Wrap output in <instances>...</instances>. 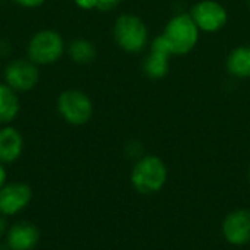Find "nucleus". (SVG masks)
I'll list each match as a JSON object with an SVG mask.
<instances>
[{
  "label": "nucleus",
  "instance_id": "17",
  "mask_svg": "<svg viewBox=\"0 0 250 250\" xmlns=\"http://www.w3.org/2000/svg\"><path fill=\"white\" fill-rule=\"evenodd\" d=\"M123 0H98L97 9L100 12H111L122 4Z\"/></svg>",
  "mask_w": 250,
  "mask_h": 250
},
{
  "label": "nucleus",
  "instance_id": "10",
  "mask_svg": "<svg viewBox=\"0 0 250 250\" xmlns=\"http://www.w3.org/2000/svg\"><path fill=\"white\" fill-rule=\"evenodd\" d=\"M223 236L233 246H243L250 242V211L237 209L223 221Z\"/></svg>",
  "mask_w": 250,
  "mask_h": 250
},
{
  "label": "nucleus",
  "instance_id": "23",
  "mask_svg": "<svg viewBox=\"0 0 250 250\" xmlns=\"http://www.w3.org/2000/svg\"><path fill=\"white\" fill-rule=\"evenodd\" d=\"M246 3H248V7L250 9V0H246Z\"/></svg>",
  "mask_w": 250,
  "mask_h": 250
},
{
  "label": "nucleus",
  "instance_id": "21",
  "mask_svg": "<svg viewBox=\"0 0 250 250\" xmlns=\"http://www.w3.org/2000/svg\"><path fill=\"white\" fill-rule=\"evenodd\" d=\"M6 177H7V174H6V170H4V167H3V164L0 163V189L6 185Z\"/></svg>",
  "mask_w": 250,
  "mask_h": 250
},
{
  "label": "nucleus",
  "instance_id": "1",
  "mask_svg": "<svg viewBox=\"0 0 250 250\" xmlns=\"http://www.w3.org/2000/svg\"><path fill=\"white\" fill-rule=\"evenodd\" d=\"M161 35L173 56H188L196 48L201 31L189 12H179L166 22Z\"/></svg>",
  "mask_w": 250,
  "mask_h": 250
},
{
  "label": "nucleus",
  "instance_id": "16",
  "mask_svg": "<svg viewBox=\"0 0 250 250\" xmlns=\"http://www.w3.org/2000/svg\"><path fill=\"white\" fill-rule=\"evenodd\" d=\"M125 154H126L129 158L138 161L139 158L144 157V145H142L139 141H136V139H130V141L125 145Z\"/></svg>",
  "mask_w": 250,
  "mask_h": 250
},
{
  "label": "nucleus",
  "instance_id": "8",
  "mask_svg": "<svg viewBox=\"0 0 250 250\" xmlns=\"http://www.w3.org/2000/svg\"><path fill=\"white\" fill-rule=\"evenodd\" d=\"M40 81L38 64L26 59H13L4 69V82L16 92L31 91Z\"/></svg>",
  "mask_w": 250,
  "mask_h": 250
},
{
  "label": "nucleus",
  "instance_id": "14",
  "mask_svg": "<svg viewBox=\"0 0 250 250\" xmlns=\"http://www.w3.org/2000/svg\"><path fill=\"white\" fill-rule=\"evenodd\" d=\"M21 111L19 94L6 82H0V125H9Z\"/></svg>",
  "mask_w": 250,
  "mask_h": 250
},
{
  "label": "nucleus",
  "instance_id": "13",
  "mask_svg": "<svg viewBox=\"0 0 250 250\" xmlns=\"http://www.w3.org/2000/svg\"><path fill=\"white\" fill-rule=\"evenodd\" d=\"M226 70L236 79L250 78V44L234 47L226 57Z\"/></svg>",
  "mask_w": 250,
  "mask_h": 250
},
{
  "label": "nucleus",
  "instance_id": "4",
  "mask_svg": "<svg viewBox=\"0 0 250 250\" xmlns=\"http://www.w3.org/2000/svg\"><path fill=\"white\" fill-rule=\"evenodd\" d=\"M64 50V40L57 31L41 29L31 37L26 47V57L38 66H45L59 62Z\"/></svg>",
  "mask_w": 250,
  "mask_h": 250
},
{
  "label": "nucleus",
  "instance_id": "15",
  "mask_svg": "<svg viewBox=\"0 0 250 250\" xmlns=\"http://www.w3.org/2000/svg\"><path fill=\"white\" fill-rule=\"evenodd\" d=\"M67 54L75 63L88 64L95 60L97 48H95V44L86 38H75L69 42Z\"/></svg>",
  "mask_w": 250,
  "mask_h": 250
},
{
  "label": "nucleus",
  "instance_id": "19",
  "mask_svg": "<svg viewBox=\"0 0 250 250\" xmlns=\"http://www.w3.org/2000/svg\"><path fill=\"white\" fill-rule=\"evenodd\" d=\"M73 1L79 9H83V10L97 9V4H98V0H73Z\"/></svg>",
  "mask_w": 250,
  "mask_h": 250
},
{
  "label": "nucleus",
  "instance_id": "18",
  "mask_svg": "<svg viewBox=\"0 0 250 250\" xmlns=\"http://www.w3.org/2000/svg\"><path fill=\"white\" fill-rule=\"evenodd\" d=\"M13 3H16L21 7H26V9H32V7H38L41 4L45 3V0H13Z\"/></svg>",
  "mask_w": 250,
  "mask_h": 250
},
{
  "label": "nucleus",
  "instance_id": "7",
  "mask_svg": "<svg viewBox=\"0 0 250 250\" xmlns=\"http://www.w3.org/2000/svg\"><path fill=\"white\" fill-rule=\"evenodd\" d=\"M189 13L199 31L205 34L220 32L229 23V10L218 0H199L190 7Z\"/></svg>",
  "mask_w": 250,
  "mask_h": 250
},
{
  "label": "nucleus",
  "instance_id": "24",
  "mask_svg": "<svg viewBox=\"0 0 250 250\" xmlns=\"http://www.w3.org/2000/svg\"><path fill=\"white\" fill-rule=\"evenodd\" d=\"M249 180H250V168H249Z\"/></svg>",
  "mask_w": 250,
  "mask_h": 250
},
{
  "label": "nucleus",
  "instance_id": "11",
  "mask_svg": "<svg viewBox=\"0 0 250 250\" xmlns=\"http://www.w3.org/2000/svg\"><path fill=\"white\" fill-rule=\"evenodd\" d=\"M40 242V230L28 221L13 224L6 233V245L10 250H34Z\"/></svg>",
  "mask_w": 250,
  "mask_h": 250
},
{
  "label": "nucleus",
  "instance_id": "12",
  "mask_svg": "<svg viewBox=\"0 0 250 250\" xmlns=\"http://www.w3.org/2000/svg\"><path fill=\"white\" fill-rule=\"evenodd\" d=\"M23 151L22 133L9 125L0 127V163L10 164L19 160Z\"/></svg>",
  "mask_w": 250,
  "mask_h": 250
},
{
  "label": "nucleus",
  "instance_id": "20",
  "mask_svg": "<svg viewBox=\"0 0 250 250\" xmlns=\"http://www.w3.org/2000/svg\"><path fill=\"white\" fill-rule=\"evenodd\" d=\"M7 230H9L7 220L4 218V215H1V214H0V237H1L3 234H6V233H7Z\"/></svg>",
  "mask_w": 250,
  "mask_h": 250
},
{
  "label": "nucleus",
  "instance_id": "9",
  "mask_svg": "<svg viewBox=\"0 0 250 250\" xmlns=\"http://www.w3.org/2000/svg\"><path fill=\"white\" fill-rule=\"evenodd\" d=\"M32 199V190L22 182L4 185L0 189V214L12 217L23 211Z\"/></svg>",
  "mask_w": 250,
  "mask_h": 250
},
{
  "label": "nucleus",
  "instance_id": "5",
  "mask_svg": "<svg viewBox=\"0 0 250 250\" xmlns=\"http://www.w3.org/2000/svg\"><path fill=\"white\" fill-rule=\"evenodd\" d=\"M57 111L72 126L86 125L94 114V104L88 94L81 89H66L57 98Z\"/></svg>",
  "mask_w": 250,
  "mask_h": 250
},
{
  "label": "nucleus",
  "instance_id": "22",
  "mask_svg": "<svg viewBox=\"0 0 250 250\" xmlns=\"http://www.w3.org/2000/svg\"><path fill=\"white\" fill-rule=\"evenodd\" d=\"M0 250H10V249H9V246H7V245H1V243H0Z\"/></svg>",
  "mask_w": 250,
  "mask_h": 250
},
{
  "label": "nucleus",
  "instance_id": "6",
  "mask_svg": "<svg viewBox=\"0 0 250 250\" xmlns=\"http://www.w3.org/2000/svg\"><path fill=\"white\" fill-rule=\"evenodd\" d=\"M173 53L163 38V35H157L149 41V45L146 48V53L142 59L141 67L144 75L151 81H160L164 79L170 72Z\"/></svg>",
  "mask_w": 250,
  "mask_h": 250
},
{
  "label": "nucleus",
  "instance_id": "2",
  "mask_svg": "<svg viewBox=\"0 0 250 250\" xmlns=\"http://www.w3.org/2000/svg\"><path fill=\"white\" fill-rule=\"evenodd\" d=\"M113 38L122 51L127 54H141L149 45V29L141 16L135 13H122L114 21Z\"/></svg>",
  "mask_w": 250,
  "mask_h": 250
},
{
  "label": "nucleus",
  "instance_id": "3",
  "mask_svg": "<svg viewBox=\"0 0 250 250\" xmlns=\"http://www.w3.org/2000/svg\"><path fill=\"white\" fill-rule=\"evenodd\" d=\"M168 177L166 163L157 155H144L139 158L130 174L132 186L141 195H154L160 192Z\"/></svg>",
  "mask_w": 250,
  "mask_h": 250
}]
</instances>
